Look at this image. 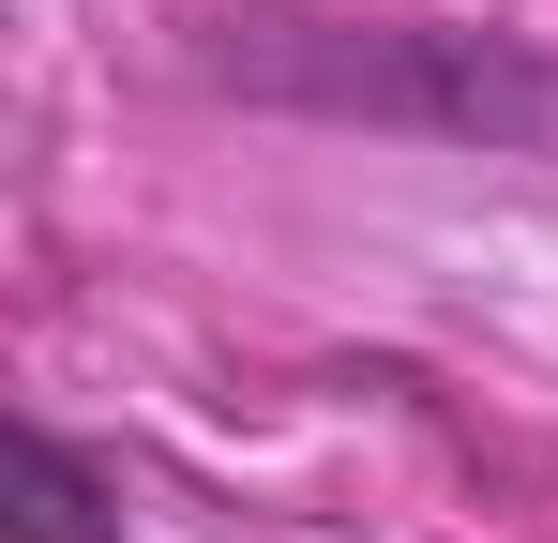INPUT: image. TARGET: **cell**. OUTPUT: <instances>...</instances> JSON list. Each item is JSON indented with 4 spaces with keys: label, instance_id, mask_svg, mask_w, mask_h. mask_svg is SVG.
<instances>
[{
    "label": "cell",
    "instance_id": "cell-1",
    "mask_svg": "<svg viewBox=\"0 0 558 543\" xmlns=\"http://www.w3.org/2000/svg\"><path fill=\"white\" fill-rule=\"evenodd\" d=\"M317 106H377V121H453V136H529L544 76L498 61V46H423V31H363V46H317L287 61Z\"/></svg>",
    "mask_w": 558,
    "mask_h": 543
},
{
    "label": "cell",
    "instance_id": "cell-2",
    "mask_svg": "<svg viewBox=\"0 0 558 543\" xmlns=\"http://www.w3.org/2000/svg\"><path fill=\"white\" fill-rule=\"evenodd\" d=\"M0 529L15 543H106V483L46 438V423H15V514H0Z\"/></svg>",
    "mask_w": 558,
    "mask_h": 543
}]
</instances>
